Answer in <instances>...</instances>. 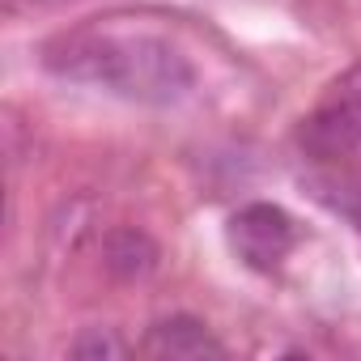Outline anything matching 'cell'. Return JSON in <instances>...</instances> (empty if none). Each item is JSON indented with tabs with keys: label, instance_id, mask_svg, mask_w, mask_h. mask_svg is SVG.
I'll return each instance as SVG.
<instances>
[{
	"label": "cell",
	"instance_id": "6da1fadb",
	"mask_svg": "<svg viewBox=\"0 0 361 361\" xmlns=\"http://www.w3.org/2000/svg\"><path fill=\"white\" fill-rule=\"evenodd\" d=\"M43 68L60 81L94 85L140 106H174L196 85L192 60L170 39L149 30H111V26L56 35L43 47Z\"/></svg>",
	"mask_w": 361,
	"mask_h": 361
},
{
	"label": "cell",
	"instance_id": "7a4b0ae2",
	"mask_svg": "<svg viewBox=\"0 0 361 361\" xmlns=\"http://www.w3.org/2000/svg\"><path fill=\"white\" fill-rule=\"evenodd\" d=\"M298 149L319 166H336L361 149V68L344 73L327 90V98L302 119Z\"/></svg>",
	"mask_w": 361,
	"mask_h": 361
},
{
	"label": "cell",
	"instance_id": "3957f363",
	"mask_svg": "<svg viewBox=\"0 0 361 361\" xmlns=\"http://www.w3.org/2000/svg\"><path fill=\"white\" fill-rule=\"evenodd\" d=\"M226 238H230V251L238 255L243 268H251V272H276L285 264V255L298 247V221L281 204L255 200V204H243L230 217Z\"/></svg>",
	"mask_w": 361,
	"mask_h": 361
},
{
	"label": "cell",
	"instance_id": "277c9868",
	"mask_svg": "<svg viewBox=\"0 0 361 361\" xmlns=\"http://www.w3.org/2000/svg\"><path fill=\"white\" fill-rule=\"evenodd\" d=\"M140 353L145 357H161V361H221L226 344L196 314H166V319H157L145 331Z\"/></svg>",
	"mask_w": 361,
	"mask_h": 361
},
{
	"label": "cell",
	"instance_id": "5b68a950",
	"mask_svg": "<svg viewBox=\"0 0 361 361\" xmlns=\"http://www.w3.org/2000/svg\"><path fill=\"white\" fill-rule=\"evenodd\" d=\"M157 259H161V251H157V243L145 234V230H136V226H123V230H111L106 234V247H102V264H106V272L115 276V281H145V276H153L157 272Z\"/></svg>",
	"mask_w": 361,
	"mask_h": 361
},
{
	"label": "cell",
	"instance_id": "8992f818",
	"mask_svg": "<svg viewBox=\"0 0 361 361\" xmlns=\"http://www.w3.org/2000/svg\"><path fill=\"white\" fill-rule=\"evenodd\" d=\"M310 188H314V196H319L331 213H340L344 221H353V226L361 230V183H357V178L323 174V178H310Z\"/></svg>",
	"mask_w": 361,
	"mask_h": 361
},
{
	"label": "cell",
	"instance_id": "52a82bcc",
	"mask_svg": "<svg viewBox=\"0 0 361 361\" xmlns=\"http://www.w3.org/2000/svg\"><path fill=\"white\" fill-rule=\"evenodd\" d=\"M68 357H81V361H102V357H128V340L115 331V327H85L73 344H68Z\"/></svg>",
	"mask_w": 361,
	"mask_h": 361
}]
</instances>
